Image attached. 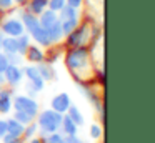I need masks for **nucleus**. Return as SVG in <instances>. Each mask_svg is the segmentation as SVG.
<instances>
[{"instance_id":"obj_1","label":"nucleus","mask_w":155,"mask_h":143,"mask_svg":"<svg viewBox=\"0 0 155 143\" xmlns=\"http://www.w3.org/2000/svg\"><path fill=\"white\" fill-rule=\"evenodd\" d=\"M65 65L72 72L74 78L77 82L84 83L87 78V70H88V50L85 47H75L65 55Z\"/></svg>"},{"instance_id":"obj_2","label":"nucleus","mask_w":155,"mask_h":143,"mask_svg":"<svg viewBox=\"0 0 155 143\" xmlns=\"http://www.w3.org/2000/svg\"><path fill=\"white\" fill-rule=\"evenodd\" d=\"M62 116H64L62 113L55 112V110H52V108L37 113V126H38V132H40L42 138L60 130Z\"/></svg>"},{"instance_id":"obj_3","label":"nucleus","mask_w":155,"mask_h":143,"mask_svg":"<svg viewBox=\"0 0 155 143\" xmlns=\"http://www.w3.org/2000/svg\"><path fill=\"white\" fill-rule=\"evenodd\" d=\"M57 17H58L60 25H62V32H64V35H68L72 30H75L78 27V12H77V8L67 5V3L58 10Z\"/></svg>"},{"instance_id":"obj_4","label":"nucleus","mask_w":155,"mask_h":143,"mask_svg":"<svg viewBox=\"0 0 155 143\" xmlns=\"http://www.w3.org/2000/svg\"><path fill=\"white\" fill-rule=\"evenodd\" d=\"M12 108L25 112V113H28V115H32L35 118L37 113H38V103L35 98H32V96H28V95H17L12 100Z\"/></svg>"},{"instance_id":"obj_5","label":"nucleus","mask_w":155,"mask_h":143,"mask_svg":"<svg viewBox=\"0 0 155 143\" xmlns=\"http://www.w3.org/2000/svg\"><path fill=\"white\" fill-rule=\"evenodd\" d=\"M88 27L85 25H78L75 30H72L67 35V45L70 48H75V47H84V43L88 40Z\"/></svg>"},{"instance_id":"obj_6","label":"nucleus","mask_w":155,"mask_h":143,"mask_svg":"<svg viewBox=\"0 0 155 143\" xmlns=\"http://www.w3.org/2000/svg\"><path fill=\"white\" fill-rule=\"evenodd\" d=\"M22 76H24V70L18 65H8L4 72L5 83H8L10 86H17L22 82Z\"/></svg>"},{"instance_id":"obj_7","label":"nucleus","mask_w":155,"mask_h":143,"mask_svg":"<svg viewBox=\"0 0 155 143\" xmlns=\"http://www.w3.org/2000/svg\"><path fill=\"white\" fill-rule=\"evenodd\" d=\"M70 105H72L70 96H68V93H65V92L55 95L54 98H52V102H50L52 110L62 113V115H65V113H67V110H68V106H70Z\"/></svg>"},{"instance_id":"obj_8","label":"nucleus","mask_w":155,"mask_h":143,"mask_svg":"<svg viewBox=\"0 0 155 143\" xmlns=\"http://www.w3.org/2000/svg\"><path fill=\"white\" fill-rule=\"evenodd\" d=\"M2 32H4L5 35H8V37H18V35H22V33L25 32V28H24V25H22L20 20L8 18V20H5L4 25H2Z\"/></svg>"},{"instance_id":"obj_9","label":"nucleus","mask_w":155,"mask_h":143,"mask_svg":"<svg viewBox=\"0 0 155 143\" xmlns=\"http://www.w3.org/2000/svg\"><path fill=\"white\" fill-rule=\"evenodd\" d=\"M30 35H32V38H35V42H37L38 45H42V47H50L52 45V40H50V37H48V32L42 25L35 27V28L30 32Z\"/></svg>"},{"instance_id":"obj_10","label":"nucleus","mask_w":155,"mask_h":143,"mask_svg":"<svg viewBox=\"0 0 155 143\" xmlns=\"http://www.w3.org/2000/svg\"><path fill=\"white\" fill-rule=\"evenodd\" d=\"M80 88H82V92H84V95H85V98L88 100V102L92 103V105L95 106V108L98 110V112H102L104 110V106H102V102H100V96L97 95V93L94 92V90L88 86V83H80Z\"/></svg>"},{"instance_id":"obj_11","label":"nucleus","mask_w":155,"mask_h":143,"mask_svg":"<svg viewBox=\"0 0 155 143\" xmlns=\"http://www.w3.org/2000/svg\"><path fill=\"white\" fill-rule=\"evenodd\" d=\"M12 90H0V113H8L12 110Z\"/></svg>"},{"instance_id":"obj_12","label":"nucleus","mask_w":155,"mask_h":143,"mask_svg":"<svg viewBox=\"0 0 155 143\" xmlns=\"http://www.w3.org/2000/svg\"><path fill=\"white\" fill-rule=\"evenodd\" d=\"M25 57H27V60L32 62V63H42L45 60L44 52H42L38 47H35V45H28L27 52H25Z\"/></svg>"},{"instance_id":"obj_13","label":"nucleus","mask_w":155,"mask_h":143,"mask_svg":"<svg viewBox=\"0 0 155 143\" xmlns=\"http://www.w3.org/2000/svg\"><path fill=\"white\" fill-rule=\"evenodd\" d=\"M58 20V17H57V12H54V10H44V12L40 13V18H38V23H40L42 27H44L45 30L48 28L50 25H54L55 22Z\"/></svg>"},{"instance_id":"obj_14","label":"nucleus","mask_w":155,"mask_h":143,"mask_svg":"<svg viewBox=\"0 0 155 143\" xmlns=\"http://www.w3.org/2000/svg\"><path fill=\"white\" fill-rule=\"evenodd\" d=\"M60 130H62V135L64 136H72V135H77L78 126L67 115H64L62 116V123H60Z\"/></svg>"},{"instance_id":"obj_15","label":"nucleus","mask_w":155,"mask_h":143,"mask_svg":"<svg viewBox=\"0 0 155 143\" xmlns=\"http://www.w3.org/2000/svg\"><path fill=\"white\" fill-rule=\"evenodd\" d=\"M5 55H12V53H18V47H17V37H8V38L2 40V48Z\"/></svg>"},{"instance_id":"obj_16","label":"nucleus","mask_w":155,"mask_h":143,"mask_svg":"<svg viewBox=\"0 0 155 143\" xmlns=\"http://www.w3.org/2000/svg\"><path fill=\"white\" fill-rule=\"evenodd\" d=\"M37 70H38V73H40V76H42L44 82H47V80L50 82V80L55 78V70H54V67H52L50 63H45V62L38 63Z\"/></svg>"},{"instance_id":"obj_17","label":"nucleus","mask_w":155,"mask_h":143,"mask_svg":"<svg viewBox=\"0 0 155 143\" xmlns=\"http://www.w3.org/2000/svg\"><path fill=\"white\" fill-rule=\"evenodd\" d=\"M20 22H22V25H24V28H27L28 32H32L37 25H40V23H38L37 15H34V13H30V12H24V13H22V20H20Z\"/></svg>"},{"instance_id":"obj_18","label":"nucleus","mask_w":155,"mask_h":143,"mask_svg":"<svg viewBox=\"0 0 155 143\" xmlns=\"http://www.w3.org/2000/svg\"><path fill=\"white\" fill-rule=\"evenodd\" d=\"M24 128L25 126L22 125V123H18L15 118H8L7 120V133H10V135L14 136H20L24 135Z\"/></svg>"},{"instance_id":"obj_19","label":"nucleus","mask_w":155,"mask_h":143,"mask_svg":"<svg viewBox=\"0 0 155 143\" xmlns=\"http://www.w3.org/2000/svg\"><path fill=\"white\" fill-rule=\"evenodd\" d=\"M65 115H67L77 126H82V125H84V115H82L80 110H78L75 105H70V106H68V110H67V113H65Z\"/></svg>"},{"instance_id":"obj_20","label":"nucleus","mask_w":155,"mask_h":143,"mask_svg":"<svg viewBox=\"0 0 155 143\" xmlns=\"http://www.w3.org/2000/svg\"><path fill=\"white\" fill-rule=\"evenodd\" d=\"M47 32H48V37H50L52 43H54V42H60L62 37H64V32H62V25H60V22H58V20L54 23V25L48 27Z\"/></svg>"},{"instance_id":"obj_21","label":"nucleus","mask_w":155,"mask_h":143,"mask_svg":"<svg viewBox=\"0 0 155 143\" xmlns=\"http://www.w3.org/2000/svg\"><path fill=\"white\" fill-rule=\"evenodd\" d=\"M45 8H47V0H30L27 7V12L34 13V15H40Z\"/></svg>"},{"instance_id":"obj_22","label":"nucleus","mask_w":155,"mask_h":143,"mask_svg":"<svg viewBox=\"0 0 155 143\" xmlns=\"http://www.w3.org/2000/svg\"><path fill=\"white\" fill-rule=\"evenodd\" d=\"M28 45H30V37L25 35V33H22V35L17 37V47H18V53H20L22 57L25 55V52H27Z\"/></svg>"},{"instance_id":"obj_23","label":"nucleus","mask_w":155,"mask_h":143,"mask_svg":"<svg viewBox=\"0 0 155 143\" xmlns=\"http://www.w3.org/2000/svg\"><path fill=\"white\" fill-rule=\"evenodd\" d=\"M12 118H15L18 123H22L24 126L28 125V123H32L35 120L32 115H28V113H25V112H20V110H15V113H14V116H12Z\"/></svg>"},{"instance_id":"obj_24","label":"nucleus","mask_w":155,"mask_h":143,"mask_svg":"<svg viewBox=\"0 0 155 143\" xmlns=\"http://www.w3.org/2000/svg\"><path fill=\"white\" fill-rule=\"evenodd\" d=\"M38 133V126H37V123H28V125H25V128H24V135H22V138H25V140H30V138H34L35 135Z\"/></svg>"},{"instance_id":"obj_25","label":"nucleus","mask_w":155,"mask_h":143,"mask_svg":"<svg viewBox=\"0 0 155 143\" xmlns=\"http://www.w3.org/2000/svg\"><path fill=\"white\" fill-rule=\"evenodd\" d=\"M22 70H24V75L28 78V82H34V80H37V78H42L40 73H38V70H37V67H34V65L25 67V68H22Z\"/></svg>"},{"instance_id":"obj_26","label":"nucleus","mask_w":155,"mask_h":143,"mask_svg":"<svg viewBox=\"0 0 155 143\" xmlns=\"http://www.w3.org/2000/svg\"><path fill=\"white\" fill-rule=\"evenodd\" d=\"M44 143H65V136L62 133L55 132V133H50V135L44 136Z\"/></svg>"},{"instance_id":"obj_27","label":"nucleus","mask_w":155,"mask_h":143,"mask_svg":"<svg viewBox=\"0 0 155 143\" xmlns=\"http://www.w3.org/2000/svg\"><path fill=\"white\" fill-rule=\"evenodd\" d=\"M65 5V0H47V7L54 12H58Z\"/></svg>"},{"instance_id":"obj_28","label":"nucleus","mask_w":155,"mask_h":143,"mask_svg":"<svg viewBox=\"0 0 155 143\" xmlns=\"http://www.w3.org/2000/svg\"><path fill=\"white\" fill-rule=\"evenodd\" d=\"M90 136L94 140H98L102 136V126L97 125V123H94V125L90 126Z\"/></svg>"},{"instance_id":"obj_29","label":"nucleus","mask_w":155,"mask_h":143,"mask_svg":"<svg viewBox=\"0 0 155 143\" xmlns=\"http://www.w3.org/2000/svg\"><path fill=\"white\" fill-rule=\"evenodd\" d=\"M8 58V63L10 65H20L22 63V55L20 53H12V55H7Z\"/></svg>"},{"instance_id":"obj_30","label":"nucleus","mask_w":155,"mask_h":143,"mask_svg":"<svg viewBox=\"0 0 155 143\" xmlns=\"http://www.w3.org/2000/svg\"><path fill=\"white\" fill-rule=\"evenodd\" d=\"M2 140H4V143H22L20 136H14V135H10V133H5V135L2 136Z\"/></svg>"},{"instance_id":"obj_31","label":"nucleus","mask_w":155,"mask_h":143,"mask_svg":"<svg viewBox=\"0 0 155 143\" xmlns=\"http://www.w3.org/2000/svg\"><path fill=\"white\" fill-rule=\"evenodd\" d=\"M10 65L8 63V58H7V55H5L4 52H0V73H4L5 72V68Z\"/></svg>"},{"instance_id":"obj_32","label":"nucleus","mask_w":155,"mask_h":143,"mask_svg":"<svg viewBox=\"0 0 155 143\" xmlns=\"http://www.w3.org/2000/svg\"><path fill=\"white\" fill-rule=\"evenodd\" d=\"M65 143H85L82 138H78L77 135H72V136H65Z\"/></svg>"},{"instance_id":"obj_33","label":"nucleus","mask_w":155,"mask_h":143,"mask_svg":"<svg viewBox=\"0 0 155 143\" xmlns=\"http://www.w3.org/2000/svg\"><path fill=\"white\" fill-rule=\"evenodd\" d=\"M25 90H27V93H28V96H32V98H34V96H37V90L34 88V86L30 85V83H27V86H25Z\"/></svg>"},{"instance_id":"obj_34","label":"nucleus","mask_w":155,"mask_h":143,"mask_svg":"<svg viewBox=\"0 0 155 143\" xmlns=\"http://www.w3.org/2000/svg\"><path fill=\"white\" fill-rule=\"evenodd\" d=\"M82 2H84V0H65V3L70 5V7H74V8H78V7L82 5Z\"/></svg>"},{"instance_id":"obj_35","label":"nucleus","mask_w":155,"mask_h":143,"mask_svg":"<svg viewBox=\"0 0 155 143\" xmlns=\"http://www.w3.org/2000/svg\"><path fill=\"white\" fill-rule=\"evenodd\" d=\"M7 133V120H0V136Z\"/></svg>"},{"instance_id":"obj_36","label":"nucleus","mask_w":155,"mask_h":143,"mask_svg":"<svg viewBox=\"0 0 155 143\" xmlns=\"http://www.w3.org/2000/svg\"><path fill=\"white\" fill-rule=\"evenodd\" d=\"M12 3H14V0H0V8H10Z\"/></svg>"},{"instance_id":"obj_37","label":"nucleus","mask_w":155,"mask_h":143,"mask_svg":"<svg viewBox=\"0 0 155 143\" xmlns=\"http://www.w3.org/2000/svg\"><path fill=\"white\" fill-rule=\"evenodd\" d=\"M28 143H44V138L42 136H34V138L28 140Z\"/></svg>"},{"instance_id":"obj_38","label":"nucleus","mask_w":155,"mask_h":143,"mask_svg":"<svg viewBox=\"0 0 155 143\" xmlns=\"http://www.w3.org/2000/svg\"><path fill=\"white\" fill-rule=\"evenodd\" d=\"M5 83V78H4V73H0V85H4Z\"/></svg>"},{"instance_id":"obj_39","label":"nucleus","mask_w":155,"mask_h":143,"mask_svg":"<svg viewBox=\"0 0 155 143\" xmlns=\"http://www.w3.org/2000/svg\"><path fill=\"white\" fill-rule=\"evenodd\" d=\"M2 40H4V32L0 30V48H2Z\"/></svg>"},{"instance_id":"obj_40","label":"nucleus","mask_w":155,"mask_h":143,"mask_svg":"<svg viewBox=\"0 0 155 143\" xmlns=\"http://www.w3.org/2000/svg\"><path fill=\"white\" fill-rule=\"evenodd\" d=\"M15 2H17V3H25L27 0H15Z\"/></svg>"},{"instance_id":"obj_41","label":"nucleus","mask_w":155,"mask_h":143,"mask_svg":"<svg viewBox=\"0 0 155 143\" xmlns=\"http://www.w3.org/2000/svg\"><path fill=\"white\" fill-rule=\"evenodd\" d=\"M0 90H2V85H0Z\"/></svg>"}]
</instances>
